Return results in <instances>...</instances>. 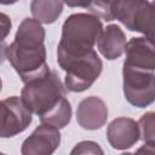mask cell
I'll use <instances>...</instances> for the list:
<instances>
[{"label":"cell","mask_w":155,"mask_h":155,"mask_svg":"<svg viewBox=\"0 0 155 155\" xmlns=\"http://www.w3.org/2000/svg\"><path fill=\"white\" fill-rule=\"evenodd\" d=\"M120 155H133V154H131V153H122V154H120Z\"/></svg>","instance_id":"obj_18"},{"label":"cell","mask_w":155,"mask_h":155,"mask_svg":"<svg viewBox=\"0 0 155 155\" xmlns=\"http://www.w3.org/2000/svg\"><path fill=\"white\" fill-rule=\"evenodd\" d=\"M111 15L128 30L138 31L155 42V1H111Z\"/></svg>","instance_id":"obj_4"},{"label":"cell","mask_w":155,"mask_h":155,"mask_svg":"<svg viewBox=\"0 0 155 155\" xmlns=\"http://www.w3.org/2000/svg\"><path fill=\"white\" fill-rule=\"evenodd\" d=\"M61 68L65 71L64 85L67 90L71 92H82L88 90L99 78L103 63L93 50L82 57L64 63Z\"/></svg>","instance_id":"obj_5"},{"label":"cell","mask_w":155,"mask_h":155,"mask_svg":"<svg viewBox=\"0 0 155 155\" xmlns=\"http://www.w3.org/2000/svg\"><path fill=\"white\" fill-rule=\"evenodd\" d=\"M126 35L116 24H109L103 28L97 46L104 58L113 61L121 57L126 51Z\"/></svg>","instance_id":"obj_12"},{"label":"cell","mask_w":155,"mask_h":155,"mask_svg":"<svg viewBox=\"0 0 155 155\" xmlns=\"http://www.w3.org/2000/svg\"><path fill=\"white\" fill-rule=\"evenodd\" d=\"M107 139L111 148L125 150L133 147L139 140V127L131 117H116L107 128Z\"/></svg>","instance_id":"obj_11"},{"label":"cell","mask_w":155,"mask_h":155,"mask_svg":"<svg viewBox=\"0 0 155 155\" xmlns=\"http://www.w3.org/2000/svg\"><path fill=\"white\" fill-rule=\"evenodd\" d=\"M1 155H6V154H4V153H2V154H1Z\"/></svg>","instance_id":"obj_19"},{"label":"cell","mask_w":155,"mask_h":155,"mask_svg":"<svg viewBox=\"0 0 155 155\" xmlns=\"http://www.w3.org/2000/svg\"><path fill=\"white\" fill-rule=\"evenodd\" d=\"M61 144L59 130L41 124L24 139L21 147L22 155H52Z\"/></svg>","instance_id":"obj_8"},{"label":"cell","mask_w":155,"mask_h":155,"mask_svg":"<svg viewBox=\"0 0 155 155\" xmlns=\"http://www.w3.org/2000/svg\"><path fill=\"white\" fill-rule=\"evenodd\" d=\"M64 2L51 0H34L30 2V11L35 21L41 24H51L61 16Z\"/></svg>","instance_id":"obj_13"},{"label":"cell","mask_w":155,"mask_h":155,"mask_svg":"<svg viewBox=\"0 0 155 155\" xmlns=\"http://www.w3.org/2000/svg\"><path fill=\"white\" fill-rule=\"evenodd\" d=\"M45 35L41 23L34 18H24L16 31L15 40L4 48V54L24 84L51 70L46 63Z\"/></svg>","instance_id":"obj_2"},{"label":"cell","mask_w":155,"mask_h":155,"mask_svg":"<svg viewBox=\"0 0 155 155\" xmlns=\"http://www.w3.org/2000/svg\"><path fill=\"white\" fill-rule=\"evenodd\" d=\"M139 139L145 144H155V111H148L138 120Z\"/></svg>","instance_id":"obj_14"},{"label":"cell","mask_w":155,"mask_h":155,"mask_svg":"<svg viewBox=\"0 0 155 155\" xmlns=\"http://www.w3.org/2000/svg\"><path fill=\"white\" fill-rule=\"evenodd\" d=\"M31 114L21 97L12 96L2 99L0 136L2 138H10L23 132L33 120Z\"/></svg>","instance_id":"obj_7"},{"label":"cell","mask_w":155,"mask_h":155,"mask_svg":"<svg viewBox=\"0 0 155 155\" xmlns=\"http://www.w3.org/2000/svg\"><path fill=\"white\" fill-rule=\"evenodd\" d=\"M1 29H2V40H5L8 31L11 30V21L5 13H1Z\"/></svg>","instance_id":"obj_17"},{"label":"cell","mask_w":155,"mask_h":155,"mask_svg":"<svg viewBox=\"0 0 155 155\" xmlns=\"http://www.w3.org/2000/svg\"><path fill=\"white\" fill-rule=\"evenodd\" d=\"M125 53L124 65L138 70H155V42L151 40L144 36L132 38L126 45Z\"/></svg>","instance_id":"obj_9"},{"label":"cell","mask_w":155,"mask_h":155,"mask_svg":"<svg viewBox=\"0 0 155 155\" xmlns=\"http://www.w3.org/2000/svg\"><path fill=\"white\" fill-rule=\"evenodd\" d=\"M70 155H104V151L98 143L93 140H82L71 149Z\"/></svg>","instance_id":"obj_15"},{"label":"cell","mask_w":155,"mask_h":155,"mask_svg":"<svg viewBox=\"0 0 155 155\" xmlns=\"http://www.w3.org/2000/svg\"><path fill=\"white\" fill-rule=\"evenodd\" d=\"M122 90L126 101L137 108H145L155 102L154 71L122 67Z\"/></svg>","instance_id":"obj_6"},{"label":"cell","mask_w":155,"mask_h":155,"mask_svg":"<svg viewBox=\"0 0 155 155\" xmlns=\"http://www.w3.org/2000/svg\"><path fill=\"white\" fill-rule=\"evenodd\" d=\"M25 107L36 114L41 124L64 128L71 119V107L67 98V87L54 70L27 84L21 92Z\"/></svg>","instance_id":"obj_1"},{"label":"cell","mask_w":155,"mask_h":155,"mask_svg":"<svg viewBox=\"0 0 155 155\" xmlns=\"http://www.w3.org/2000/svg\"><path fill=\"white\" fill-rule=\"evenodd\" d=\"M102 31L103 24L94 15H70L62 25V35L57 46V62L59 67L93 51Z\"/></svg>","instance_id":"obj_3"},{"label":"cell","mask_w":155,"mask_h":155,"mask_svg":"<svg viewBox=\"0 0 155 155\" xmlns=\"http://www.w3.org/2000/svg\"><path fill=\"white\" fill-rule=\"evenodd\" d=\"M107 119L108 107L102 98L90 96L79 103L76 109V121L84 130H98L105 125Z\"/></svg>","instance_id":"obj_10"},{"label":"cell","mask_w":155,"mask_h":155,"mask_svg":"<svg viewBox=\"0 0 155 155\" xmlns=\"http://www.w3.org/2000/svg\"><path fill=\"white\" fill-rule=\"evenodd\" d=\"M133 155H155V144H145L136 150Z\"/></svg>","instance_id":"obj_16"}]
</instances>
